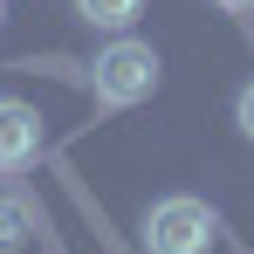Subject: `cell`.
Masks as SVG:
<instances>
[{"label":"cell","instance_id":"6da1fadb","mask_svg":"<svg viewBox=\"0 0 254 254\" xmlns=\"http://www.w3.org/2000/svg\"><path fill=\"white\" fill-rule=\"evenodd\" d=\"M220 241V213L192 192H172L144 213V254H206Z\"/></svg>","mask_w":254,"mask_h":254},{"label":"cell","instance_id":"7a4b0ae2","mask_svg":"<svg viewBox=\"0 0 254 254\" xmlns=\"http://www.w3.org/2000/svg\"><path fill=\"white\" fill-rule=\"evenodd\" d=\"M89 83H96V103H144L151 89H158V55H151V42H130V35H117V42L96 55V69H89Z\"/></svg>","mask_w":254,"mask_h":254},{"label":"cell","instance_id":"3957f363","mask_svg":"<svg viewBox=\"0 0 254 254\" xmlns=\"http://www.w3.org/2000/svg\"><path fill=\"white\" fill-rule=\"evenodd\" d=\"M35 158H42V110L0 96V172H28Z\"/></svg>","mask_w":254,"mask_h":254},{"label":"cell","instance_id":"277c9868","mask_svg":"<svg viewBox=\"0 0 254 254\" xmlns=\"http://www.w3.org/2000/svg\"><path fill=\"white\" fill-rule=\"evenodd\" d=\"M76 14H83L89 28H110V35H124L130 21L144 14V0H76Z\"/></svg>","mask_w":254,"mask_h":254},{"label":"cell","instance_id":"5b68a950","mask_svg":"<svg viewBox=\"0 0 254 254\" xmlns=\"http://www.w3.org/2000/svg\"><path fill=\"white\" fill-rule=\"evenodd\" d=\"M28 234H35V220H28V206L0 192V254H21V248H28Z\"/></svg>","mask_w":254,"mask_h":254},{"label":"cell","instance_id":"8992f818","mask_svg":"<svg viewBox=\"0 0 254 254\" xmlns=\"http://www.w3.org/2000/svg\"><path fill=\"white\" fill-rule=\"evenodd\" d=\"M234 124H241V137L254 144V83L241 89V103H234Z\"/></svg>","mask_w":254,"mask_h":254},{"label":"cell","instance_id":"52a82bcc","mask_svg":"<svg viewBox=\"0 0 254 254\" xmlns=\"http://www.w3.org/2000/svg\"><path fill=\"white\" fill-rule=\"evenodd\" d=\"M220 7H234V14H248V7H254V0H220Z\"/></svg>","mask_w":254,"mask_h":254}]
</instances>
